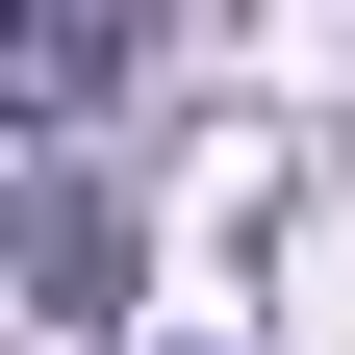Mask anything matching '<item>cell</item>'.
<instances>
[{"mask_svg":"<svg viewBox=\"0 0 355 355\" xmlns=\"http://www.w3.org/2000/svg\"><path fill=\"white\" fill-rule=\"evenodd\" d=\"M127 76V0H0V127H76Z\"/></svg>","mask_w":355,"mask_h":355,"instance_id":"obj_1","label":"cell"}]
</instances>
